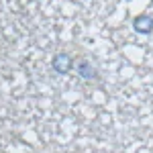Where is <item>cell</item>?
Here are the masks:
<instances>
[{
  "instance_id": "3",
  "label": "cell",
  "mask_w": 153,
  "mask_h": 153,
  "mask_svg": "<svg viewBox=\"0 0 153 153\" xmlns=\"http://www.w3.org/2000/svg\"><path fill=\"white\" fill-rule=\"evenodd\" d=\"M76 71H78L80 78L88 80V82L98 80V71H96V68L88 61V59H78V63H76Z\"/></svg>"
},
{
  "instance_id": "4",
  "label": "cell",
  "mask_w": 153,
  "mask_h": 153,
  "mask_svg": "<svg viewBox=\"0 0 153 153\" xmlns=\"http://www.w3.org/2000/svg\"><path fill=\"white\" fill-rule=\"evenodd\" d=\"M149 4H151V6H153V0H151V2H149Z\"/></svg>"
},
{
  "instance_id": "2",
  "label": "cell",
  "mask_w": 153,
  "mask_h": 153,
  "mask_svg": "<svg viewBox=\"0 0 153 153\" xmlns=\"http://www.w3.org/2000/svg\"><path fill=\"white\" fill-rule=\"evenodd\" d=\"M133 31L139 35H151L153 33V16L151 14H139L133 19Z\"/></svg>"
},
{
  "instance_id": "1",
  "label": "cell",
  "mask_w": 153,
  "mask_h": 153,
  "mask_svg": "<svg viewBox=\"0 0 153 153\" xmlns=\"http://www.w3.org/2000/svg\"><path fill=\"white\" fill-rule=\"evenodd\" d=\"M51 68H53L55 74L65 76V74H70V70L74 68V63H71V57L65 51H59V53H55L53 59H51Z\"/></svg>"
}]
</instances>
